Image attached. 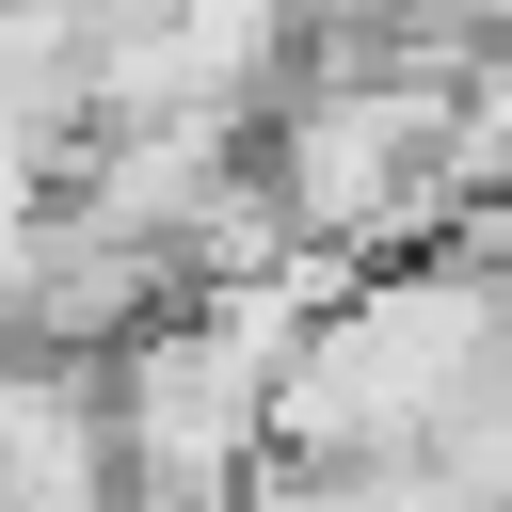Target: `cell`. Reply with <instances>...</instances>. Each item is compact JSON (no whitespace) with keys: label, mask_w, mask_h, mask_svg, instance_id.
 Here are the masks:
<instances>
[{"label":"cell","mask_w":512,"mask_h":512,"mask_svg":"<svg viewBox=\"0 0 512 512\" xmlns=\"http://www.w3.org/2000/svg\"><path fill=\"white\" fill-rule=\"evenodd\" d=\"M224 512H464L432 448H384V464H256Z\"/></svg>","instance_id":"cell-1"},{"label":"cell","mask_w":512,"mask_h":512,"mask_svg":"<svg viewBox=\"0 0 512 512\" xmlns=\"http://www.w3.org/2000/svg\"><path fill=\"white\" fill-rule=\"evenodd\" d=\"M352 16H384V32H416V48H496V32H512V0H352Z\"/></svg>","instance_id":"cell-2"}]
</instances>
